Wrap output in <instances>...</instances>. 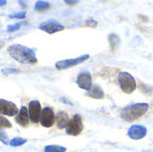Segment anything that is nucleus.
Wrapping results in <instances>:
<instances>
[{
    "mask_svg": "<svg viewBox=\"0 0 153 152\" xmlns=\"http://www.w3.org/2000/svg\"><path fill=\"white\" fill-rule=\"evenodd\" d=\"M2 73L4 75H10V74H15V73H19L20 71L17 70V69H14V68H4L2 69Z\"/></svg>",
    "mask_w": 153,
    "mask_h": 152,
    "instance_id": "4be33fe9",
    "label": "nucleus"
},
{
    "mask_svg": "<svg viewBox=\"0 0 153 152\" xmlns=\"http://www.w3.org/2000/svg\"><path fill=\"white\" fill-rule=\"evenodd\" d=\"M7 52L11 57L21 64L35 65L38 63L35 52L26 46L21 44H13L8 47Z\"/></svg>",
    "mask_w": 153,
    "mask_h": 152,
    "instance_id": "f257e3e1",
    "label": "nucleus"
},
{
    "mask_svg": "<svg viewBox=\"0 0 153 152\" xmlns=\"http://www.w3.org/2000/svg\"><path fill=\"white\" fill-rule=\"evenodd\" d=\"M138 17H139V18H143V19L141 20L143 22H149V18H148L147 16L143 15V14H140V15H138Z\"/></svg>",
    "mask_w": 153,
    "mask_h": 152,
    "instance_id": "393cba45",
    "label": "nucleus"
},
{
    "mask_svg": "<svg viewBox=\"0 0 153 152\" xmlns=\"http://www.w3.org/2000/svg\"><path fill=\"white\" fill-rule=\"evenodd\" d=\"M41 105L39 101L38 100H31L29 103V108H28V113H29V117L30 120L32 124L37 125L39 122L40 119V115H41Z\"/></svg>",
    "mask_w": 153,
    "mask_h": 152,
    "instance_id": "6e6552de",
    "label": "nucleus"
},
{
    "mask_svg": "<svg viewBox=\"0 0 153 152\" xmlns=\"http://www.w3.org/2000/svg\"><path fill=\"white\" fill-rule=\"evenodd\" d=\"M82 130H83L82 118L79 114H76L73 116L72 119L69 120L67 126L65 128V132L69 135L77 136L82 132Z\"/></svg>",
    "mask_w": 153,
    "mask_h": 152,
    "instance_id": "20e7f679",
    "label": "nucleus"
},
{
    "mask_svg": "<svg viewBox=\"0 0 153 152\" xmlns=\"http://www.w3.org/2000/svg\"><path fill=\"white\" fill-rule=\"evenodd\" d=\"M149 109V105L147 103H137L126 107L121 111V117L127 121L133 122L143 116Z\"/></svg>",
    "mask_w": 153,
    "mask_h": 152,
    "instance_id": "f03ea898",
    "label": "nucleus"
},
{
    "mask_svg": "<svg viewBox=\"0 0 153 152\" xmlns=\"http://www.w3.org/2000/svg\"><path fill=\"white\" fill-rule=\"evenodd\" d=\"M69 120H70L69 116L65 111H59L56 116V126L58 129L66 128Z\"/></svg>",
    "mask_w": 153,
    "mask_h": 152,
    "instance_id": "ddd939ff",
    "label": "nucleus"
},
{
    "mask_svg": "<svg viewBox=\"0 0 153 152\" xmlns=\"http://www.w3.org/2000/svg\"><path fill=\"white\" fill-rule=\"evenodd\" d=\"M97 24H98V22H97L94 19H92V18L88 19V20L86 21V23H85L86 26H88V27H92V28H95V27L97 26Z\"/></svg>",
    "mask_w": 153,
    "mask_h": 152,
    "instance_id": "b1692460",
    "label": "nucleus"
},
{
    "mask_svg": "<svg viewBox=\"0 0 153 152\" xmlns=\"http://www.w3.org/2000/svg\"><path fill=\"white\" fill-rule=\"evenodd\" d=\"M26 142H27V139L21 138V137H15L9 142V145L12 147H20V146H22L23 144H25Z\"/></svg>",
    "mask_w": 153,
    "mask_h": 152,
    "instance_id": "dca6fc26",
    "label": "nucleus"
},
{
    "mask_svg": "<svg viewBox=\"0 0 153 152\" xmlns=\"http://www.w3.org/2000/svg\"><path fill=\"white\" fill-rule=\"evenodd\" d=\"M108 39H109V43H110V46L112 47V50L116 49L119 46V43H120L119 38L116 34H110Z\"/></svg>",
    "mask_w": 153,
    "mask_h": 152,
    "instance_id": "a211bd4d",
    "label": "nucleus"
},
{
    "mask_svg": "<svg viewBox=\"0 0 153 152\" xmlns=\"http://www.w3.org/2000/svg\"><path fill=\"white\" fill-rule=\"evenodd\" d=\"M56 122V115L53 108L49 107H46L42 109L39 123L41 126L45 128H50L54 125Z\"/></svg>",
    "mask_w": 153,
    "mask_h": 152,
    "instance_id": "423d86ee",
    "label": "nucleus"
},
{
    "mask_svg": "<svg viewBox=\"0 0 153 152\" xmlns=\"http://www.w3.org/2000/svg\"><path fill=\"white\" fill-rule=\"evenodd\" d=\"M66 148L60 145H47L44 148V152H65Z\"/></svg>",
    "mask_w": 153,
    "mask_h": 152,
    "instance_id": "2eb2a0df",
    "label": "nucleus"
},
{
    "mask_svg": "<svg viewBox=\"0 0 153 152\" xmlns=\"http://www.w3.org/2000/svg\"><path fill=\"white\" fill-rule=\"evenodd\" d=\"M21 25H22V22H17V23L9 25V26H7L6 31L7 32H14V31L18 30L21 28Z\"/></svg>",
    "mask_w": 153,
    "mask_h": 152,
    "instance_id": "5701e85b",
    "label": "nucleus"
},
{
    "mask_svg": "<svg viewBox=\"0 0 153 152\" xmlns=\"http://www.w3.org/2000/svg\"><path fill=\"white\" fill-rule=\"evenodd\" d=\"M65 4H70V5H73V4H77V3H79V1H78V0H74V1H70V0H65Z\"/></svg>",
    "mask_w": 153,
    "mask_h": 152,
    "instance_id": "a878e982",
    "label": "nucleus"
},
{
    "mask_svg": "<svg viewBox=\"0 0 153 152\" xmlns=\"http://www.w3.org/2000/svg\"><path fill=\"white\" fill-rule=\"evenodd\" d=\"M9 139H8V135L6 134V133L4 132V130L3 128L0 127V142L4 144V145H7L9 144Z\"/></svg>",
    "mask_w": 153,
    "mask_h": 152,
    "instance_id": "aec40b11",
    "label": "nucleus"
},
{
    "mask_svg": "<svg viewBox=\"0 0 153 152\" xmlns=\"http://www.w3.org/2000/svg\"><path fill=\"white\" fill-rule=\"evenodd\" d=\"M39 29L48 33V34H54L56 32L64 30L65 26L62 25L57 21H56L54 19H50V20H48V21L41 22L39 26Z\"/></svg>",
    "mask_w": 153,
    "mask_h": 152,
    "instance_id": "0eeeda50",
    "label": "nucleus"
},
{
    "mask_svg": "<svg viewBox=\"0 0 153 152\" xmlns=\"http://www.w3.org/2000/svg\"><path fill=\"white\" fill-rule=\"evenodd\" d=\"M118 82L121 90L126 94L133 93L137 86L134 76L126 72H121L118 74Z\"/></svg>",
    "mask_w": 153,
    "mask_h": 152,
    "instance_id": "7ed1b4c3",
    "label": "nucleus"
},
{
    "mask_svg": "<svg viewBox=\"0 0 153 152\" xmlns=\"http://www.w3.org/2000/svg\"><path fill=\"white\" fill-rule=\"evenodd\" d=\"M76 83L79 86V88L89 90L92 86V78L91 73L88 71H82L77 75Z\"/></svg>",
    "mask_w": 153,
    "mask_h": 152,
    "instance_id": "9d476101",
    "label": "nucleus"
},
{
    "mask_svg": "<svg viewBox=\"0 0 153 152\" xmlns=\"http://www.w3.org/2000/svg\"><path fill=\"white\" fill-rule=\"evenodd\" d=\"M15 122L22 127L27 128L30 124V117L28 113V108L25 106H22L19 110L18 114L15 116Z\"/></svg>",
    "mask_w": 153,
    "mask_h": 152,
    "instance_id": "f8f14e48",
    "label": "nucleus"
},
{
    "mask_svg": "<svg viewBox=\"0 0 153 152\" xmlns=\"http://www.w3.org/2000/svg\"><path fill=\"white\" fill-rule=\"evenodd\" d=\"M8 17L11 18V19H25V18H26V12H25V11L17 12V13H15L9 14Z\"/></svg>",
    "mask_w": 153,
    "mask_h": 152,
    "instance_id": "412c9836",
    "label": "nucleus"
},
{
    "mask_svg": "<svg viewBox=\"0 0 153 152\" xmlns=\"http://www.w3.org/2000/svg\"><path fill=\"white\" fill-rule=\"evenodd\" d=\"M50 7V4L47 1H37L34 6L36 11H45Z\"/></svg>",
    "mask_w": 153,
    "mask_h": 152,
    "instance_id": "f3484780",
    "label": "nucleus"
},
{
    "mask_svg": "<svg viewBox=\"0 0 153 152\" xmlns=\"http://www.w3.org/2000/svg\"><path fill=\"white\" fill-rule=\"evenodd\" d=\"M87 96L92 99H101L104 98V91L101 89V87L98 84H92L91 88L88 90L86 93Z\"/></svg>",
    "mask_w": 153,
    "mask_h": 152,
    "instance_id": "4468645a",
    "label": "nucleus"
},
{
    "mask_svg": "<svg viewBox=\"0 0 153 152\" xmlns=\"http://www.w3.org/2000/svg\"><path fill=\"white\" fill-rule=\"evenodd\" d=\"M18 112H19V109L14 103L0 99V115L7 116H16Z\"/></svg>",
    "mask_w": 153,
    "mask_h": 152,
    "instance_id": "1a4fd4ad",
    "label": "nucleus"
},
{
    "mask_svg": "<svg viewBox=\"0 0 153 152\" xmlns=\"http://www.w3.org/2000/svg\"><path fill=\"white\" fill-rule=\"evenodd\" d=\"M0 127L1 128H11L12 127L11 122L2 115H0Z\"/></svg>",
    "mask_w": 153,
    "mask_h": 152,
    "instance_id": "6ab92c4d",
    "label": "nucleus"
},
{
    "mask_svg": "<svg viewBox=\"0 0 153 152\" xmlns=\"http://www.w3.org/2000/svg\"><path fill=\"white\" fill-rule=\"evenodd\" d=\"M6 4H7V2L5 0H0V6H4Z\"/></svg>",
    "mask_w": 153,
    "mask_h": 152,
    "instance_id": "bb28decb",
    "label": "nucleus"
},
{
    "mask_svg": "<svg viewBox=\"0 0 153 152\" xmlns=\"http://www.w3.org/2000/svg\"><path fill=\"white\" fill-rule=\"evenodd\" d=\"M90 55L85 54V55H82L76 58H71V59H65V60H61L56 63L55 66L56 69L58 70H65V69H68L71 67H74L77 65H80L82 63H83L84 61H86L87 59H89Z\"/></svg>",
    "mask_w": 153,
    "mask_h": 152,
    "instance_id": "39448f33",
    "label": "nucleus"
},
{
    "mask_svg": "<svg viewBox=\"0 0 153 152\" xmlns=\"http://www.w3.org/2000/svg\"><path fill=\"white\" fill-rule=\"evenodd\" d=\"M146 134H147V128L139 125H132L127 132L128 137L131 138L132 140H141L144 138Z\"/></svg>",
    "mask_w": 153,
    "mask_h": 152,
    "instance_id": "9b49d317",
    "label": "nucleus"
},
{
    "mask_svg": "<svg viewBox=\"0 0 153 152\" xmlns=\"http://www.w3.org/2000/svg\"><path fill=\"white\" fill-rule=\"evenodd\" d=\"M149 152H150V151H149Z\"/></svg>",
    "mask_w": 153,
    "mask_h": 152,
    "instance_id": "cd10ccee",
    "label": "nucleus"
}]
</instances>
